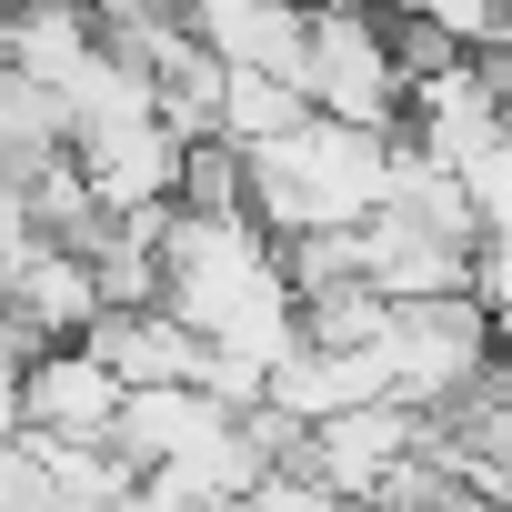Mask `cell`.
I'll use <instances>...</instances> for the list:
<instances>
[{
    "label": "cell",
    "instance_id": "obj_2",
    "mask_svg": "<svg viewBox=\"0 0 512 512\" xmlns=\"http://www.w3.org/2000/svg\"><path fill=\"white\" fill-rule=\"evenodd\" d=\"M302 91L312 111L332 121H362V131H412V71H402V41H392V11H322L312 0V51H302Z\"/></svg>",
    "mask_w": 512,
    "mask_h": 512
},
{
    "label": "cell",
    "instance_id": "obj_8",
    "mask_svg": "<svg viewBox=\"0 0 512 512\" xmlns=\"http://www.w3.org/2000/svg\"><path fill=\"white\" fill-rule=\"evenodd\" d=\"M241 412L221 402V392H201V382H161V392H131V412H121V462L131 472H171V462H191L201 442H221Z\"/></svg>",
    "mask_w": 512,
    "mask_h": 512
},
{
    "label": "cell",
    "instance_id": "obj_15",
    "mask_svg": "<svg viewBox=\"0 0 512 512\" xmlns=\"http://www.w3.org/2000/svg\"><path fill=\"white\" fill-rule=\"evenodd\" d=\"M11 11H21V0H11Z\"/></svg>",
    "mask_w": 512,
    "mask_h": 512
},
{
    "label": "cell",
    "instance_id": "obj_5",
    "mask_svg": "<svg viewBox=\"0 0 512 512\" xmlns=\"http://www.w3.org/2000/svg\"><path fill=\"white\" fill-rule=\"evenodd\" d=\"M422 442H432V412H422V402H362V412L312 422L302 472H312V482H332V492H352V502H372L402 462H422Z\"/></svg>",
    "mask_w": 512,
    "mask_h": 512
},
{
    "label": "cell",
    "instance_id": "obj_9",
    "mask_svg": "<svg viewBox=\"0 0 512 512\" xmlns=\"http://www.w3.org/2000/svg\"><path fill=\"white\" fill-rule=\"evenodd\" d=\"M91 352H101L131 392H161V382H201V372H211V342H201L171 302H151V312H101V322H91Z\"/></svg>",
    "mask_w": 512,
    "mask_h": 512
},
{
    "label": "cell",
    "instance_id": "obj_7",
    "mask_svg": "<svg viewBox=\"0 0 512 512\" xmlns=\"http://www.w3.org/2000/svg\"><path fill=\"white\" fill-rule=\"evenodd\" d=\"M362 272H372L392 302H452V292H472L482 251H462V241H442V231H422V221H402V211H372V221H362Z\"/></svg>",
    "mask_w": 512,
    "mask_h": 512
},
{
    "label": "cell",
    "instance_id": "obj_3",
    "mask_svg": "<svg viewBox=\"0 0 512 512\" xmlns=\"http://www.w3.org/2000/svg\"><path fill=\"white\" fill-rule=\"evenodd\" d=\"M502 362L492 342V302L482 292H452V302H402L392 322V402H422V412H452L482 392V372Z\"/></svg>",
    "mask_w": 512,
    "mask_h": 512
},
{
    "label": "cell",
    "instance_id": "obj_13",
    "mask_svg": "<svg viewBox=\"0 0 512 512\" xmlns=\"http://www.w3.org/2000/svg\"><path fill=\"white\" fill-rule=\"evenodd\" d=\"M181 211H201V221H251V151L241 141H191V161H181Z\"/></svg>",
    "mask_w": 512,
    "mask_h": 512
},
{
    "label": "cell",
    "instance_id": "obj_14",
    "mask_svg": "<svg viewBox=\"0 0 512 512\" xmlns=\"http://www.w3.org/2000/svg\"><path fill=\"white\" fill-rule=\"evenodd\" d=\"M282 272H292L302 302H322V292H342V282H372V272H362V221H352V231H292V241H282Z\"/></svg>",
    "mask_w": 512,
    "mask_h": 512
},
{
    "label": "cell",
    "instance_id": "obj_6",
    "mask_svg": "<svg viewBox=\"0 0 512 512\" xmlns=\"http://www.w3.org/2000/svg\"><path fill=\"white\" fill-rule=\"evenodd\" d=\"M71 151H81V171H91V191H101L111 211H161V201H181L191 131H181L171 111H131V121H101V131H81Z\"/></svg>",
    "mask_w": 512,
    "mask_h": 512
},
{
    "label": "cell",
    "instance_id": "obj_11",
    "mask_svg": "<svg viewBox=\"0 0 512 512\" xmlns=\"http://www.w3.org/2000/svg\"><path fill=\"white\" fill-rule=\"evenodd\" d=\"M312 121V91L282 81V71H231V101H221V141L262 151V141H292Z\"/></svg>",
    "mask_w": 512,
    "mask_h": 512
},
{
    "label": "cell",
    "instance_id": "obj_4",
    "mask_svg": "<svg viewBox=\"0 0 512 512\" xmlns=\"http://www.w3.org/2000/svg\"><path fill=\"white\" fill-rule=\"evenodd\" d=\"M131 412V382L91 352V342H61L41 352L31 372H11V432H61V442H111Z\"/></svg>",
    "mask_w": 512,
    "mask_h": 512
},
{
    "label": "cell",
    "instance_id": "obj_1",
    "mask_svg": "<svg viewBox=\"0 0 512 512\" xmlns=\"http://www.w3.org/2000/svg\"><path fill=\"white\" fill-rule=\"evenodd\" d=\"M392 161H402L392 131L312 111L292 141L251 151V221H262L272 241H292V231H352V221H372L392 201Z\"/></svg>",
    "mask_w": 512,
    "mask_h": 512
},
{
    "label": "cell",
    "instance_id": "obj_12",
    "mask_svg": "<svg viewBox=\"0 0 512 512\" xmlns=\"http://www.w3.org/2000/svg\"><path fill=\"white\" fill-rule=\"evenodd\" d=\"M392 322H402V302L382 282H342V292L302 302V342H322V352H372V342H392Z\"/></svg>",
    "mask_w": 512,
    "mask_h": 512
},
{
    "label": "cell",
    "instance_id": "obj_10",
    "mask_svg": "<svg viewBox=\"0 0 512 512\" xmlns=\"http://www.w3.org/2000/svg\"><path fill=\"white\" fill-rule=\"evenodd\" d=\"M61 161H71V111H61V91L31 81V71H0V181L31 191V181L61 171Z\"/></svg>",
    "mask_w": 512,
    "mask_h": 512
}]
</instances>
